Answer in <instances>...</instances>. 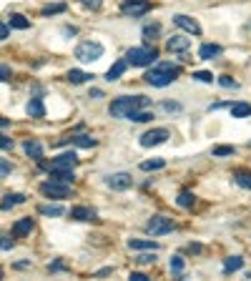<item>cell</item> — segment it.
I'll return each instance as SVG.
<instances>
[{
    "instance_id": "cell-44",
    "label": "cell",
    "mask_w": 251,
    "mask_h": 281,
    "mask_svg": "<svg viewBox=\"0 0 251 281\" xmlns=\"http://www.w3.org/2000/svg\"><path fill=\"white\" fill-rule=\"evenodd\" d=\"M128 279H131V281H149V276H146V274H138V271H133Z\"/></svg>"
},
{
    "instance_id": "cell-33",
    "label": "cell",
    "mask_w": 251,
    "mask_h": 281,
    "mask_svg": "<svg viewBox=\"0 0 251 281\" xmlns=\"http://www.w3.org/2000/svg\"><path fill=\"white\" fill-rule=\"evenodd\" d=\"M63 10H66V3H55V5H46L40 13L43 15H55V13H63Z\"/></svg>"
},
{
    "instance_id": "cell-38",
    "label": "cell",
    "mask_w": 251,
    "mask_h": 281,
    "mask_svg": "<svg viewBox=\"0 0 251 281\" xmlns=\"http://www.w3.org/2000/svg\"><path fill=\"white\" fill-rule=\"evenodd\" d=\"M234 153V146H216L214 148V156H231Z\"/></svg>"
},
{
    "instance_id": "cell-7",
    "label": "cell",
    "mask_w": 251,
    "mask_h": 281,
    "mask_svg": "<svg viewBox=\"0 0 251 281\" xmlns=\"http://www.w3.org/2000/svg\"><path fill=\"white\" fill-rule=\"evenodd\" d=\"M174 229H176V224L171 219H166V216H151V221L146 224V231L151 236H163V233H169Z\"/></svg>"
},
{
    "instance_id": "cell-13",
    "label": "cell",
    "mask_w": 251,
    "mask_h": 281,
    "mask_svg": "<svg viewBox=\"0 0 251 281\" xmlns=\"http://www.w3.org/2000/svg\"><path fill=\"white\" fill-rule=\"evenodd\" d=\"M33 219L30 216H25V219H20V221H15V226H13V236L15 239H20V236H28L30 231H33Z\"/></svg>"
},
{
    "instance_id": "cell-42",
    "label": "cell",
    "mask_w": 251,
    "mask_h": 281,
    "mask_svg": "<svg viewBox=\"0 0 251 281\" xmlns=\"http://www.w3.org/2000/svg\"><path fill=\"white\" fill-rule=\"evenodd\" d=\"M10 171H13L10 161H5V158H0V176H10Z\"/></svg>"
},
{
    "instance_id": "cell-2",
    "label": "cell",
    "mask_w": 251,
    "mask_h": 281,
    "mask_svg": "<svg viewBox=\"0 0 251 281\" xmlns=\"http://www.w3.org/2000/svg\"><path fill=\"white\" fill-rule=\"evenodd\" d=\"M178 73H181L178 66H171V63H158V66H153L149 73H146V80H149L151 85H156V88H166V85H171L178 78Z\"/></svg>"
},
{
    "instance_id": "cell-31",
    "label": "cell",
    "mask_w": 251,
    "mask_h": 281,
    "mask_svg": "<svg viewBox=\"0 0 251 281\" xmlns=\"http://www.w3.org/2000/svg\"><path fill=\"white\" fill-rule=\"evenodd\" d=\"M163 166H166L163 158H151V161H143L141 163V171H161Z\"/></svg>"
},
{
    "instance_id": "cell-39",
    "label": "cell",
    "mask_w": 251,
    "mask_h": 281,
    "mask_svg": "<svg viewBox=\"0 0 251 281\" xmlns=\"http://www.w3.org/2000/svg\"><path fill=\"white\" fill-rule=\"evenodd\" d=\"M219 83L224 85V88H239V83H236L231 76H221V78H219Z\"/></svg>"
},
{
    "instance_id": "cell-12",
    "label": "cell",
    "mask_w": 251,
    "mask_h": 281,
    "mask_svg": "<svg viewBox=\"0 0 251 281\" xmlns=\"http://www.w3.org/2000/svg\"><path fill=\"white\" fill-rule=\"evenodd\" d=\"M166 48H169V53H186L188 48H191V38L171 35V38H169V43H166Z\"/></svg>"
},
{
    "instance_id": "cell-20",
    "label": "cell",
    "mask_w": 251,
    "mask_h": 281,
    "mask_svg": "<svg viewBox=\"0 0 251 281\" xmlns=\"http://www.w3.org/2000/svg\"><path fill=\"white\" fill-rule=\"evenodd\" d=\"M18 204H25V196H23V193H10V196H5V199H3L0 208L8 211V208H13V206H18Z\"/></svg>"
},
{
    "instance_id": "cell-43",
    "label": "cell",
    "mask_w": 251,
    "mask_h": 281,
    "mask_svg": "<svg viewBox=\"0 0 251 281\" xmlns=\"http://www.w3.org/2000/svg\"><path fill=\"white\" fill-rule=\"evenodd\" d=\"M0 80H10V68L0 63Z\"/></svg>"
},
{
    "instance_id": "cell-29",
    "label": "cell",
    "mask_w": 251,
    "mask_h": 281,
    "mask_svg": "<svg viewBox=\"0 0 251 281\" xmlns=\"http://www.w3.org/2000/svg\"><path fill=\"white\" fill-rule=\"evenodd\" d=\"M93 76L91 73H83V71H71L68 73V80L73 83V85H80V83H86V80H91Z\"/></svg>"
},
{
    "instance_id": "cell-14",
    "label": "cell",
    "mask_w": 251,
    "mask_h": 281,
    "mask_svg": "<svg viewBox=\"0 0 251 281\" xmlns=\"http://www.w3.org/2000/svg\"><path fill=\"white\" fill-rule=\"evenodd\" d=\"M23 151H25L30 158H35V161L43 158V146H40V141H35V138H28V141L23 143Z\"/></svg>"
},
{
    "instance_id": "cell-3",
    "label": "cell",
    "mask_w": 251,
    "mask_h": 281,
    "mask_svg": "<svg viewBox=\"0 0 251 281\" xmlns=\"http://www.w3.org/2000/svg\"><path fill=\"white\" fill-rule=\"evenodd\" d=\"M158 58V51L156 48H149V46H138V48H128V53H126V63H131V66H151V63H156Z\"/></svg>"
},
{
    "instance_id": "cell-51",
    "label": "cell",
    "mask_w": 251,
    "mask_h": 281,
    "mask_svg": "<svg viewBox=\"0 0 251 281\" xmlns=\"http://www.w3.org/2000/svg\"><path fill=\"white\" fill-rule=\"evenodd\" d=\"M8 123H10V121H8V118H0V128H5V126H8Z\"/></svg>"
},
{
    "instance_id": "cell-30",
    "label": "cell",
    "mask_w": 251,
    "mask_h": 281,
    "mask_svg": "<svg viewBox=\"0 0 251 281\" xmlns=\"http://www.w3.org/2000/svg\"><path fill=\"white\" fill-rule=\"evenodd\" d=\"M151 118H153V113L151 111H143V108H141V111H133L128 116V121H133V123H146V121H151Z\"/></svg>"
},
{
    "instance_id": "cell-23",
    "label": "cell",
    "mask_w": 251,
    "mask_h": 281,
    "mask_svg": "<svg viewBox=\"0 0 251 281\" xmlns=\"http://www.w3.org/2000/svg\"><path fill=\"white\" fill-rule=\"evenodd\" d=\"M158 35H161V26H158V23H151V26H146V28H143V40H146V43L156 40Z\"/></svg>"
},
{
    "instance_id": "cell-15",
    "label": "cell",
    "mask_w": 251,
    "mask_h": 281,
    "mask_svg": "<svg viewBox=\"0 0 251 281\" xmlns=\"http://www.w3.org/2000/svg\"><path fill=\"white\" fill-rule=\"evenodd\" d=\"M25 111H28L30 118H43L46 116V105H43V101H40V98H30L28 105H25Z\"/></svg>"
},
{
    "instance_id": "cell-45",
    "label": "cell",
    "mask_w": 251,
    "mask_h": 281,
    "mask_svg": "<svg viewBox=\"0 0 251 281\" xmlns=\"http://www.w3.org/2000/svg\"><path fill=\"white\" fill-rule=\"evenodd\" d=\"M8 35H10V28H8L5 23H0V40H5Z\"/></svg>"
},
{
    "instance_id": "cell-34",
    "label": "cell",
    "mask_w": 251,
    "mask_h": 281,
    "mask_svg": "<svg viewBox=\"0 0 251 281\" xmlns=\"http://www.w3.org/2000/svg\"><path fill=\"white\" fill-rule=\"evenodd\" d=\"M183 266H186V261H183L181 256H171V271H174V274H181Z\"/></svg>"
},
{
    "instance_id": "cell-19",
    "label": "cell",
    "mask_w": 251,
    "mask_h": 281,
    "mask_svg": "<svg viewBox=\"0 0 251 281\" xmlns=\"http://www.w3.org/2000/svg\"><path fill=\"white\" fill-rule=\"evenodd\" d=\"M126 66H128L126 60H116L113 66L108 68V73H106V80H118V78L126 73Z\"/></svg>"
},
{
    "instance_id": "cell-41",
    "label": "cell",
    "mask_w": 251,
    "mask_h": 281,
    "mask_svg": "<svg viewBox=\"0 0 251 281\" xmlns=\"http://www.w3.org/2000/svg\"><path fill=\"white\" fill-rule=\"evenodd\" d=\"M13 246H15L13 239H8V236H0V251H10Z\"/></svg>"
},
{
    "instance_id": "cell-28",
    "label": "cell",
    "mask_w": 251,
    "mask_h": 281,
    "mask_svg": "<svg viewBox=\"0 0 251 281\" xmlns=\"http://www.w3.org/2000/svg\"><path fill=\"white\" fill-rule=\"evenodd\" d=\"M234 181L241 186V188H246V191H251V171H239V174L234 176Z\"/></svg>"
},
{
    "instance_id": "cell-48",
    "label": "cell",
    "mask_w": 251,
    "mask_h": 281,
    "mask_svg": "<svg viewBox=\"0 0 251 281\" xmlns=\"http://www.w3.org/2000/svg\"><path fill=\"white\" fill-rule=\"evenodd\" d=\"M188 251H194V254H199V251H201V246H199V244H188Z\"/></svg>"
},
{
    "instance_id": "cell-35",
    "label": "cell",
    "mask_w": 251,
    "mask_h": 281,
    "mask_svg": "<svg viewBox=\"0 0 251 281\" xmlns=\"http://www.w3.org/2000/svg\"><path fill=\"white\" fill-rule=\"evenodd\" d=\"M83 3V8H88V10H93V13H98L100 8H103V0H80Z\"/></svg>"
},
{
    "instance_id": "cell-11",
    "label": "cell",
    "mask_w": 251,
    "mask_h": 281,
    "mask_svg": "<svg viewBox=\"0 0 251 281\" xmlns=\"http://www.w3.org/2000/svg\"><path fill=\"white\" fill-rule=\"evenodd\" d=\"M174 23H176L181 30L191 33V35H201V26H199V20H196V18H191V15L176 13V15H174Z\"/></svg>"
},
{
    "instance_id": "cell-4",
    "label": "cell",
    "mask_w": 251,
    "mask_h": 281,
    "mask_svg": "<svg viewBox=\"0 0 251 281\" xmlns=\"http://www.w3.org/2000/svg\"><path fill=\"white\" fill-rule=\"evenodd\" d=\"M103 51H106V48H103L98 40H83V43L75 46V58L80 63H93V60L103 58Z\"/></svg>"
},
{
    "instance_id": "cell-27",
    "label": "cell",
    "mask_w": 251,
    "mask_h": 281,
    "mask_svg": "<svg viewBox=\"0 0 251 281\" xmlns=\"http://www.w3.org/2000/svg\"><path fill=\"white\" fill-rule=\"evenodd\" d=\"M40 213L43 216H63L66 208H63L60 204H48V206H40Z\"/></svg>"
},
{
    "instance_id": "cell-10",
    "label": "cell",
    "mask_w": 251,
    "mask_h": 281,
    "mask_svg": "<svg viewBox=\"0 0 251 281\" xmlns=\"http://www.w3.org/2000/svg\"><path fill=\"white\" fill-rule=\"evenodd\" d=\"M106 183L113 191H128L133 186V179H131V174H126V171H118V174H111L106 179Z\"/></svg>"
},
{
    "instance_id": "cell-26",
    "label": "cell",
    "mask_w": 251,
    "mask_h": 281,
    "mask_svg": "<svg viewBox=\"0 0 251 281\" xmlns=\"http://www.w3.org/2000/svg\"><path fill=\"white\" fill-rule=\"evenodd\" d=\"M194 201H196V196H194L191 191H181V193H178V201H176V204H178L181 208H191V206H194Z\"/></svg>"
},
{
    "instance_id": "cell-6",
    "label": "cell",
    "mask_w": 251,
    "mask_h": 281,
    "mask_svg": "<svg viewBox=\"0 0 251 281\" xmlns=\"http://www.w3.org/2000/svg\"><path fill=\"white\" fill-rule=\"evenodd\" d=\"M149 10H151L149 0H123V3H121V13L128 15V18H141Z\"/></svg>"
},
{
    "instance_id": "cell-1",
    "label": "cell",
    "mask_w": 251,
    "mask_h": 281,
    "mask_svg": "<svg viewBox=\"0 0 251 281\" xmlns=\"http://www.w3.org/2000/svg\"><path fill=\"white\" fill-rule=\"evenodd\" d=\"M151 105V98H146V96H123V98H116L111 103V116L116 118H128L133 111H141V108H149Z\"/></svg>"
},
{
    "instance_id": "cell-24",
    "label": "cell",
    "mask_w": 251,
    "mask_h": 281,
    "mask_svg": "<svg viewBox=\"0 0 251 281\" xmlns=\"http://www.w3.org/2000/svg\"><path fill=\"white\" fill-rule=\"evenodd\" d=\"M71 143H75L78 148H93L98 141L96 138H91V136H73V138H68Z\"/></svg>"
},
{
    "instance_id": "cell-37",
    "label": "cell",
    "mask_w": 251,
    "mask_h": 281,
    "mask_svg": "<svg viewBox=\"0 0 251 281\" xmlns=\"http://www.w3.org/2000/svg\"><path fill=\"white\" fill-rule=\"evenodd\" d=\"M161 108H163L166 113H178V111H181V103H171V101H163V103H161Z\"/></svg>"
},
{
    "instance_id": "cell-8",
    "label": "cell",
    "mask_w": 251,
    "mask_h": 281,
    "mask_svg": "<svg viewBox=\"0 0 251 281\" xmlns=\"http://www.w3.org/2000/svg\"><path fill=\"white\" fill-rule=\"evenodd\" d=\"M169 138H171L169 128H151V131H146V133L141 136V146H143V148H151V146H161V143H166Z\"/></svg>"
},
{
    "instance_id": "cell-25",
    "label": "cell",
    "mask_w": 251,
    "mask_h": 281,
    "mask_svg": "<svg viewBox=\"0 0 251 281\" xmlns=\"http://www.w3.org/2000/svg\"><path fill=\"white\" fill-rule=\"evenodd\" d=\"M10 28L25 30V28H30V20H28V18H23V15H18V13H13V15H10Z\"/></svg>"
},
{
    "instance_id": "cell-17",
    "label": "cell",
    "mask_w": 251,
    "mask_h": 281,
    "mask_svg": "<svg viewBox=\"0 0 251 281\" xmlns=\"http://www.w3.org/2000/svg\"><path fill=\"white\" fill-rule=\"evenodd\" d=\"M71 219H75V221H96V211L86 208V206H75L71 211Z\"/></svg>"
},
{
    "instance_id": "cell-46",
    "label": "cell",
    "mask_w": 251,
    "mask_h": 281,
    "mask_svg": "<svg viewBox=\"0 0 251 281\" xmlns=\"http://www.w3.org/2000/svg\"><path fill=\"white\" fill-rule=\"evenodd\" d=\"M0 148H13V138H5V136H0Z\"/></svg>"
},
{
    "instance_id": "cell-5",
    "label": "cell",
    "mask_w": 251,
    "mask_h": 281,
    "mask_svg": "<svg viewBox=\"0 0 251 281\" xmlns=\"http://www.w3.org/2000/svg\"><path fill=\"white\" fill-rule=\"evenodd\" d=\"M40 191H43V196H48V199H68L71 191H73V183H63L58 179H50L40 186Z\"/></svg>"
},
{
    "instance_id": "cell-40",
    "label": "cell",
    "mask_w": 251,
    "mask_h": 281,
    "mask_svg": "<svg viewBox=\"0 0 251 281\" xmlns=\"http://www.w3.org/2000/svg\"><path fill=\"white\" fill-rule=\"evenodd\" d=\"M194 78H196V80H201V83H211V80H214V76L208 73V71H196V73H194Z\"/></svg>"
},
{
    "instance_id": "cell-49",
    "label": "cell",
    "mask_w": 251,
    "mask_h": 281,
    "mask_svg": "<svg viewBox=\"0 0 251 281\" xmlns=\"http://www.w3.org/2000/svg\"><path fill=\"white\" fill-rule=\"evenodd\" d=\"M28 266H30V261H18L15 264V269H28Z\"/></svg>"
},
{
    "instance_id": "cell-32",
    "label": "cell",
    "mask_w": 251,
    "mask_h": 281,
    "mask_svg": "<svg viewBox=\"0 0 251 281\" xmlns=\"http://www.w3.org/2000/svg\"><path fill=\"white\" fill-rule=\"evenodd\" d=\"M50 179H58L63 183H73V171H50Z\"/></svg>"
},
{
    "instance_id": "cell-53",
    "label": "cell",
    "mask_w": 251,
    "mask_h": 281,
    "mask_svg": "<svg viewBox=\"0 0 251 281\" xmlns=\"http://www.w3.org/2000/svg\"><path fill=\"white\" fill-rule=\"evenodd\" d=\"M249 146H251V143H249Z\"/></svg>"
},
{
    "instance_id": "cell-9",
    "label": "cell",
    "mask_w": 251,
    "mask_h": 281,
    "mask_svg": "<svg viewBox=\"0 0 251 281\" xmlns=\"http://www.w3.org/2000/svg\"><path fill=\"white\" fill-rule=\"evenodd\" d=\"M78 166V156L73 153V151H66V153H60L58 158L50 161L48 171H73Z\"/></svg>"
},
{
    "instance_id": "cell-21",
    "label": "cell",
    "mask_w": 251,
    "mask_h": 281,
    "mask_svg": "<svg viewBox=\"0 0 251 281\" xmlns=\"http://www.w3.org/2000/svg\"><path fill=\"white\" fill-rule=\"evenodd\" d=\"M231 116L234 118H249L251 116V103H234L231 105Z\"/></svg>"
},
{
    "instance_id": "cell-50",
    "label": "cell",
    "mask_w": 251,
    "mask_h": 281,
    "mask_svg": "<svg viewBox=\"0 0 251 281\" xmlns=\"http://www.w3.org/2000/svg\"><path fill=\"white\" fill-rule=\"evenodd\" d=\"M63 33H66V35H75L78 30H75V28H63Z\"/></svg>"
},
{
    "instance_id": "cell-22",
    "label": "cell",
    "mask_w": 251,
    "mask_h": 281,
    "mask_svg": "<svg viewBox=\"0 0 251 281\" xmlns=\"http://www.w3.org/2000/svg\"><path fill=\"white\" fill-rule=\"evenodd\" d=\"M241 266H244V258H241V256H228L226 261H224V271H226V274L239 271Z\"/></svg>"
},
{
    "instance_id": "cell-47",
    "label": "cell",
    "mask_w": 251,
    "mask_h": 281,
    "mask_svg": "<svg viewBox=\"0 0 251 281\" xmlns=\"http://www.w3.org/2000/svg\"><path fill=\"white\" fill-rule=\"evenodd\" d=\"M91 98H103V91H98V88H93V91H91Z\"/></svg>"
},
{
    "instance_id": "cell-36",
    "label": "cell",
    "mask_w": 251,
    "mask_h": 281,
    "mask_svg": "<svg viewBox=\"0 0 251 281\" xmlns=\"http://www.w3.org/2000/svg\"><path fill=\"white\" fill-rule=\"evenodd\" d=\"M153 254H156V251H149V254H141V256L136 258V261H138V264H143V266H149V264H153V261H156V256H153Z\"/></svg>"
},
{
    "instance_id": "cell-52",
    "label": "cell",
    "mask_w": 251,
    "mask_h": 281,
    "mask_svg": "<svg viewBox=\"0 0 251 281\" xmlns=\"http://www.w3.org/2000/svg\"><path fill=\"white\" fill-rule=\"evenodd\" d=\"M0 276H3V269H0Z\"/></svg>"
},
{
    "instance_id": "cell-16",
    "label": "cell",
    "mask_w": 251,
    "mask_h": 281,
    "mask_svg": "<svg viewBox=\"0 0 251 281\" xmlns=\"http://www.w3.org/2000/svg\"><path fill=\"white\" fill-rule=\"evenodd\" d=\"M216 55H221V46H216V43H203V46L199 48V58L201 60H211Z\"/></svg>"
},
{
    "instance_id": "cell-18",
    "label": "cell",
    "mask_w": 251,
    "mask_h": 281,
    "mask_svg": "<svg viewBox=\"0 0 251 281\" xmlns=\"http://www.w3.org/2000/svg\"><path fill=\"white\" fill-rule=\"evenodd\" d=\"M128 249H133V251H158V244L156 241H143V239H131Z\"/></svg>"
}]
</instances>
